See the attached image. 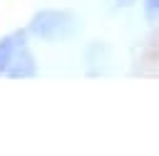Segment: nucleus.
I'll list each match as a JSON object with an SVG mask.
<instances>
[{
    "label": "nucleus",
    "instance_id": "nucleus-4",
    "mask_svg": "<svg viewBox=\"0 0 159 156\" xmlns=\"http://www.w3.org/2000/svg\"><path fill=\"white\" fill-rule=\"evenodd\" d=\"M144 15L149 22H159V0H144Z\"/></svg>",
    "mask_w": 159,
    "mask_h": 156
},
{
    "label": "nucleus",
    "instance_id": "nucleus-2",
    "mask_svg": "<svg viewBox=\"0 0 159 156\" xmlns=\"http://www.w3.org/2000/svg\"><path fill=\"white\" fill-rule=\"evenodd\" d=\"M5 74L12 77V79H27V77H35L37 74V62H35L32 52L25 47V42L15 47V52H12L10 62H7Z\"/></svg>",
    "mask_w": 159,
    "mask_h": 156
},
{
    "label": "nucleus",
    "instance_id": "nucleus-3",
    "mask_svg": "<svg viewBox=\"0 0 159 156\" xmlns=\"http://www.w3.org/2000/svg\"><path fill=\"white\" fill-rule=\"evenodd\" d=\"M22 42H25V32H12V35H7V37L0 40V74H5L7 62H10L12 52H15V47L22 45Z\"/></svg>",
    "mask_w": 159,
    "mask_h": 156
},
{
    "label": "nucleus",
    "instance_id": "nucleus-1",
    "mask_svg": "<svg viewBox=\"0 0 159 156\" xmlns=\"http://www.w3.org/2000/svg\"><path fill=\"white\" fill-rule=\"evenodd\" d=\"M77 30V17L67 10H40L32 15L27 32L42 42H60L75 35Z\"/></svg>",
    "mask_w": 159,
    "mask_h": 156
},
{
    "label": "nucleus",
    "instance_id": "nucleus-5",
    "mask_svg": "<svg viewBox=\"0 0 159 156\" xmlns=\"http://www.w3.org/2000/svg\"><path fill=\"white\" fill-rule=\"evenodd\" d=\"M119 5H132V0H117Z\"/></svg>",
    "mask_w": 159,
    "mask_h": 156
}]
</instances>
